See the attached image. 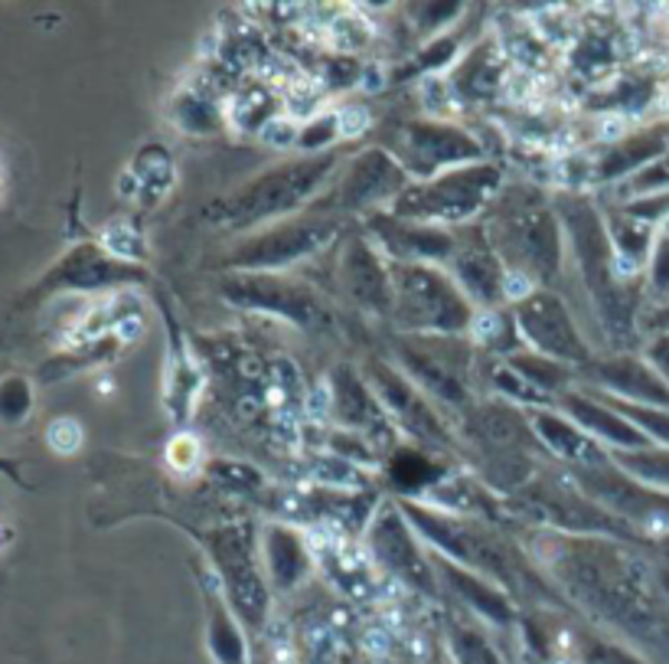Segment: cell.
I'll list each match as a JSON object with an SVG mask.
<instances>
[{"label": "cell", "instance_id": "1", "mask_svg": "<svg viewBox=\"0 0 669 664\" xmlns=\"http://www.w3.org/2000/svg\"><path fill=\"white\" fill-rule=\"evenodd\" d=\"M529 553L539 560V573L591 618L633 638H657L667 632L643 566L608 537L539 531L529 541Z\"/></svg>", "mask_w": 669, "mask_h": 664}, {"label": "cell", "instance_id": "2", "mask_svg": "<svg viewBox=\"0 0 669 664\" xmlns=\"http://www.w3.org/2000/svg\"><path fill=\"white\" fill-rule=\"evenodd\" d=\"M484 233L506 272L529 275L539 289H553L565 275V230L556 203L529 183H509L490 203Z\"/></svg>", "mask_w": 669, "mask_h": 664}, {"label": "cell", "instance_id": "3", "mask_svg": "<svg viewBox=\"0 0 669 664\" xmlns=\"http://www.w3.org/2000/svg\"><path fill=\"white\" fill-rule=\"evenodd\" d=\"M556 210L565 230V249L571 255L581 289L591 299L601 331L617 344H627L637 328V308L627 282L617 279L608 220L595 210V203L585 193L571 190L558 197Z\"/></svg>", "mask_w": 669, "mask_h": 664}, {"label": "cell", "instance_id": "4", "mask_svg": "<svg viewBox=\"0 0 669 664\" xmlns=\"http://www.w3.org/2000/svg\"><path fill=\"white\" fill-rule=\"evenodd\" d=\"M334 174H339L336 151L291 158L278 168H268L245 187L232 190L220 203H213L210 220L232 233L275 227L281 220H291L294 213H301L307 203H317L334 183Z\"/></svg>", "mask_w": 669, "mask_h": 664}, {"label": "cell", "instance_id": "5", "mask_svg": "<svg viewBox=\"0 0 669 664\" xmlns=\"http://www.w3.org/2000/svg\"><path fill=\"white\" fill-rule=\"evenodd\" d=\"M392 314L398 331L415 338H467L477 308L442 265L389 262Z\"/></svg>", "mask_w": 669, "mask_h": 664}, {"label": "cell", "instance_id": "6", "mask_svg": "<svg viewBox=\"0 0 669 664\" xmlns=\"http://www.w3.org/2000/svg\"><path fill=\"white\" fill-rule=\"evenodd\" d=\"M503 187L500 168L494 161H477L445 171L432 181H412L392 200L386 213L408 223L460 230L474 227L477 217H487Z\"/></svg>", "mask_w": 669, "mask_h": 664}, {"label": "cell", "instance_id": "7", "mask_svg": "<svg viewBox=\"0 0 669 664\" xmlns=\"http://www.w3.org/2000/svg\"><path fill=\"white\" fill-rule=\"evenodd\" d=\"M519 521L536 524L539 531H556L568 537H608V541H630L633 527L614 517L601 504H595L568 472H539L526 487L503 501Z\"/></svg>", "mask_w": 669, "mask_h": 664}, {"label": "cell", "instance_id": "8", "mask_svg": "<svg viewBox=\"0 0 669 664\" xmlns=\"http://www.w3.org/2000/svg\"><path fill=\"white\" fill-rule=\"evenodd\" d=\"M343 223L327 213H307V217H291L275 227L259 230L255 237H245L232 252L229 265L232 272H272L281 275V269H291L297 262H311L334 249Z\"/></svg>", "mask_w": 669, "mask_h": 664}, {"label": "cell", "instance_id": "9", "mask_svg": "<svg viewBox=\"0 0 669 664\" xmlns=\"http://www.w3.org/2000/svg\"><path fill=\"white\" fill-rule=\"evenodd\" d=\"M220 292L229 304L249 308L259 314H275L281 321L307 331V334H331L336 331L334 308L311 285L272 275V272H232L220 282Z\"/></svg>", "mask_w": 669, "mask_h": 664}, {"label": "cell", "instance_id": "10", "mask_svg": "<svg viewBox=\"0 0 669 664\" xmlns=\"http://www.w3.org/2000/svg\"><path fill=\"white\" fill-rule=\"evenodd\" d=\"M366 553L376 563V570L383 576L395 580L398 586L422 593L428 600L442 596V580L435 573L432 553L422 550V537L412 531V524L405 521L402 507H379L369 531L363 534Z\"/></svg>", "mask_w": 669, "mask_h": 664}, {"label": "cell", "instance_id": "11", "mask_svg": "<svg viewBox=\"0 0 669 664\" xmlns=\"http://www.w3.org/2000/svg\"><path fill=\"white\" fill-rule=\"evenodd\" d=\"M392 158L405 168V174L412 181H432L454 168L487 161V148L474 131H467L460 124L425 119L408 121L398 131Z\"/></svg>", "mask_w": 669, "mask_h": 664}, {"label": "cell", "instance_id": "12", "mask_svg": "<svg viewBox=\"0 0 669 664\" xmlns=\"http://www.w3.org/2000/svg\"><path fill=\"white\" fill-rule=\"evenodd\" d=\"M513 318H516L526 351L543 354L549 361L568 363L575 370H585L595 361V351H591L575 311L553 289H539L526 302L513 304Z\"/></svg>", "mask_w": 669, "mask_h": 664}, {"label": "cell", "instance_id": "13", "mask_svg": "<svg viewBox=\"0 0 669 664\" xmlns=\"http://www.w3.org/2000/svg\"><path fill=\"white\" fill-rule=\"evenodd\" d=\"M408 183L412 178L392 158V151L369 148V151H359L349 158V164L327 187V193L314 203V210L336 217V220L346 213H373V210L389 207Z\"/></svg>", "mask_w": 669, "mask_h": 664}, {"label": "cell", "instance_id": "14", "mask_svg": "<svg viewBox=\"0 0 669 664\" xmlns=\"http://www.w3.org/2000/svg\"><path fill=\"white\" fill-rule=\"evenodd\" d=\"M373 393L379 396V403L386 406L389 420L395 429L408 439L418 442V449H438L450 452L457 445V439L450 435V423L442 416V410L392 363L373 361L366 373Z\"/></svg>", "mask_w": 669, "mask_h": 664}, {"label": "cell", "instance_id": "15", "mask_svg": "<svg viewBox=\"0 0 669 664\" xmlns=\"http://www.w3.org/2000/svg\"><path fill=\"white\" fill-rule=\"evenodd\" d=\"M460 439L464 449L474 452V459L484 455H533L543 452L533 420L526 410L506 403V400H474L460 416Z\"/></svg>", "mask_w": 669, "mask_h": 664}, {"label": "cell", "instance_id": "16", "mask_svg": "<svg viewBox=\"0 0 669 664\" xmlns=\"http://www.w3.org/2000/svg\"><path fill=\"white\" fill-rule=\"evenodd\" d=\"M565 472L595 504L611 511L614 517H620L633 531L653 527V524H669V494L633 482L614 462L595 465V469H565Z\"/></svg>", "mask_w": 669, "mask_h": 664}, {"label": "cell", "instance_id": "17", "mask_svg": "<svg viewBox=\"0 0 669 664\" xmlns=\"http://www.w3.org/2000/svg\"><path fill=\"white\" fill-rule=\"evenodd\" d=\"M210 544H213V556L220 563L225 593L232 600L239 622L249 632H265L268 583L259 573V563H255V553H252V537L242 534L239 527H225V531H216L210 537Z\"/></svg>", "mask_w": 669, "mask_h": 664}, {"label": "cell", "instance_id": "18", "mask_svg": "<svg viewBox=\"0 0 669 664\" xmlns=\"http://www.w3.org/2000/svg\"><path fill=\"white\" fill-rule=\"evenodd\" d=\"M442 269L477 311L506 304V265L494 252L484 227H460L457 245Z\"/></svg>", "mask_w": 669, "mask_h": 664}, {"label": "cell", "instance_id": "19", "mask_svg": "<svg viewBox=\"0 0 669 664\" xmlns=\"http://www.w3.org/2000/svg\"><path fill=\"white\" fill-rule=\"evenodd\" d=\"M334 285L356 308L376 318L392 314L389 262L366 237H349L343 242L334 262Z\"/></svg>", "mask_w": 669, "mask_h": 664}, {"label": "cell", "instance_id": "20", "mask_svg": "<svg viewBox=\"0 0 669 664\" xmlns=\"http://www.w3.org/2000/svg\"><path fill=\"white\" fill-rule=\"evenodd\" d=\"M331 390H334V420L339 423V429L363 435L376 452L395 449V439L402 432L395 429L386 406L379 403V396L373 393L366 376H359L353 366L343 363L334 373Z\"/></svg>", "mask_w": 669, "mask_h": 664}, {"label": "cell", "instance_id": "21", "mask_svg": "<svg viewBox=\"0 0 669 664\" xmlns=\"http://www.w3.org/2000/svg\"><path fill=\"white\" fill-rule=\"evenodd\" d=\"M601 393L620 403H637V406H657L669 410V383L657 376V370L643 358L630 354H614V358H595L581 370Z\"/></svg>", "mask_w": 669, "mask_h": 664}, {"label": "cell", "instance_id": "22", "mask_svg": "<svg viewBox=\"0 0 669 664\" xmlns=\"http://www.w3.org/2000/svg\"><path fill=\"white\" fill-rule=\"evenodd\" d=\"M558 406L568 420L575 425H581L598 445H605L608 452H640V449H650L653 442L630 423L624 420L617 410H614L608 400H601L595 390H571L565 393L561 400H556Z\"/></svg>", "mask_w": 669, "mask_h": 664}, {"label": "cell", "instance_id": "23", "mask_svg": "<svg viewBox=\"0 0 669 664\" xmlns=\"http://www.w3.org/2000/svg\"><path fill=\"white\" fill-rule=\"evenodd\" d=\"M509 76H513V66L503 57L494 33L474 43L464 57H457L454 69L447 72L460 105H490L494 99H503Z\"/></svg>", "mask_w": 669, "mask_h": 664}, {"label": "cell", "instance_id": "24", "mask_svg": "<svg viewBox=\"0 0 669 664\" xmlns=\"http://www.w3.org/2000/svg\"><path fill=\"white\" fill-rule=\"evenodd\" d=\"M533 432L543 445L546 455H553L565 469H595L611 462V452L605 445H598L581 425H575L556 406H543L529 413Z\"/></svg>", "mask_w": 669, "mask_h": 664}, {"label": "cell", "instance_id": "25", "mask_svg": "<svg viewBox=\"0 0 669 664\" xmlns=\"http://www.w3.org/2000/svg\"><path fill=\"white\" fill-rule=\"evenodd\" d=\"M432 563H435L438 580L447 583V590H450L454 596H460L464 605H467L474 615H480V618H487V622H494V625H500V628H509V625L516 622L513 600L503 593L497 583H490V580H484V576H477V573H470V570L457 566V563H450V560L438 556V553H432Z\"/></svg>", "mask_w": 669, "mask_h": 664}, {"label": "cell", "instance_id": "26", "mask_svg": "<svg viewBox=\"0 0 669 664\" xmlns=\"http://www.w3.org/2000/svg\"><path fill=\"white\" fill-rule=\"evenodd\" d=\"M265 560H268V576L278 590H294L307 580L311 566H314V553L307 537H301L297 531L272 524L265 531Z\"/></svg>", "mask_w": 669, "mask_h": 664}, {"label": "cell", "instance_id": "27", "mask_svg": "<svg viewBox=\"0 0 669 664\" xmlns=\"http://www.w3.org/2000/svg\"><path fill=\"white\" fill-rule=\"evenodd\" d=\"M663 148L667 141L660 134H633V138H624L611 144L605 151V158H598L591 164V181L598 183H614L624 181V178H633L640 174L647 164H653L657 158H663Z\"/></svg>", "mask_w": 669, "mask_h": 664}, {"label": "cell", "instance_id": "28", "mask_svg": "<svg viewBox=\"0 0 669 664\" xmlns=\"http://www.w3.org/2000/svg\"><path fill=\"white\" fill-rule=\"evenodd\" d=\"M506 363H509L526 383H533L543 396H549L553 403L561 400L565 393H571V390H575V380H578V370H575V366L549 361V358L533 354V351H519V354H513Z\"/></svg>", "mask_w": 669, "mask_h": 664}, {"label": "cell", "instance_id": "29", "mask_svg": "<svg viewBox=\"0 0 669 664\" xmlns=\"http://www.w3.org/2000/svg\"><path fill=\"white\" fill-rule=\"evenodd\" d=\"M611 462L624 475H630L633 482L669 494V449L650 445V449H640V452H614Z\"/></svg>", "mask_w": 669, "mask_h": 664}, {"label": "cell", "instance_id": "30", "mask_svg": "<svg viewBox=\"0 0 669 664\" xmlns=\"http://www.w3.org/2000/svg\"><path fill=\"white\" fill-rule=\"evenodd\" d=\"M223 121V105L210 89H193L186 85L180 102H176V124H183L190 134H210Z\"/></svg>", "mask_w": 669, "mask_h": 664}, {"label": "cell", "instance_id": "31", "mask_svg": "<svg viewBox=\"0 0 669 664\" xmlns=\"http://www.w3.org/2000/svg\"><path fill=\"white\" fill-rule=\"evenodd\" d=\"M447 642H450V655L457 658V664H503L490 638L470 625H450Z\"/></svg>", "mask_w": 669, "mask_h": 664}, {"label": "cell", "instance_id": "32", "mask_svg": "<svg viewBox=\"0 0 669 664\" xmlns=\"http://www.w3.org/2000/svg\"><path fill=\"white\" fill-rule=\"evenodd\" d=\"M601 396V393H598ZM601 400H608L614 410L624 416V420H630V423L637 425L653 445H660V449H669V410H657V406H637V403H620V400H611V396H601Z\"/></svg>", "mask_w": 669, "mask_h": 664}, {"label": "cell", "instance_id": "33", "mask_svg": "<svg viewBox=\"0 0 669 664\" xmlns=\"http://www.w3.org/2000/svg\"><path fill=\"white\" fill-rule=\"evenodd\" d=\"M647 282H650V292L657 299H669V217L653 240V252L647 262Z\"/></svg>", "mask_w": 669, "mask_h": 664}, {"label": "cell", "instance_id": "34", "mask_svg": "<svg viewBox=\"0 0 669 664\" xmlns=\"http://www.w3.org/2000/svg\"><path fill=\"white\" fill-rule=\"evenodd\" d=\"M578 662L581 664H643L637 655L624 652L620 645H614L608 638L598 635H585L578 645Z\"/></svg>", "mask_w": 669, "mask_h": 664}, {"label": "cell", "instance_id": "35", "mask_svg": "<svg viewBox=\"0 0 669 664\" xmlns=\"http://www.w3.org/2000/svg\"><path fill=\"white\" fill-rule=\"evenodd\" d=\"M630 183H633V190H630L633 200H640V197H657V193L669 190V154L657 158L653 164H647L640 174L630 178Z\"/></svg>", "mask_w": 669, "mask_h": 664}, {"label": "cell", "instance_id": "36", "mask_svg": "<svg viewBox=\"0 0 669 664\" xmlns=\"http://www.w3.org/2000/svg\"><path fill=\"white\" fill-rule=\"evenodd\" d=\"M334 115H336V134H339V141L359 138V134H366L369 124H373L369 109L359 105V102H346V105H339V109H334Z\"/></svg>", "mask_w": 669, "mask_h": 664}, {"label": "cell", "instance_id": "37", "mask_svg": "<svg viewBox=\"0 0 669 664\" xmlns=\"http://www.w3.org/2000/svg\"><path fill=\"white\" fill-rule=\"evenodd\" d=\"M47 445H50L57 455H72V452H79V445H82V425L75 423V420H69V416L53 420V423L47 425Z\"/></svg>", "mask_w": 669, "mask_h": 664}, {"label": "cell", "instance_id": "38", "mask_svg": "<svg viewBox=\"0 0 669 664\" xmlns=\"http://www.w3.org/2000/svg\"><path fill=\"white\" fill-rule=\"evenodd\" d=\"M297 138H301V124L291 121L287 115L272 119L259 131V141L268 144V148H278V151H284V148H297Z\"/></svg>", "mask_w": 669, "mask_h": 664}, {"label": "cell", "instance_id": "39", "mask_svg": "<svg viewBox=\"0 0 669 664\" xmlns=\"http://www.w3.org/2000/svg\"><path fill=\"white\" fill-rule=\"evenodd\" d=\"M643 361L657 370L660 380L669 383V334H653L643 348Z\"/></svg>", "mask_w": 669, "mask_h": 664}, {"label": "cell", "instance_id": "40", "mask_svg": "<svg viewBox=\"0 0 669 664\" xmlns=\"http://www.w3.org/2000/svg\"><path fill=\"white\" fill-rule=\"evenodd\" d=\"M200 442L193 439V435H176L173 442H170V462L176 465V469H193L196 462H200Z\"/></svg>", "mask_w": 669, "mask_h": 664}, {"label": "cell", "instance_id": "41", "mask_svg": "<svg viewBox=\"0 0 669 664\" xmlns=\"http://www.w3.org/2000/svg\"><path fill=\"white\" fill-rule=\"evenodd\" d=\"M359 645H363L366 655H373V658H386V655L392 652V628L389 625H373V628H366Z\"/></svg>", "mask_w": 669, "mask_h": 664}, {"label": "cell", "instance_id": "42", "mask_svg": "<svg viewBox=\"0 0 669 664\" xmlns=\"http://www.w3.org/2000/svg\"><path fill=\"white\" fill-rule=\"evenodd\" d=\"M647 324H650V328H653L657 334H669V304H667V308H660V311H657V314H653V318H650Z\"/></svg>", "mask_w": 669, "mask_h": 664}, {"label": "cell", "instance_id": "43", "mask_svg": "<svg viewBox=\"0 0 669 664\" xmlns=\"http://www.w3.org/2000/svg\"><path fill=\"white\" fill-rule=\"evenodd\" d=\"M3 190H7V174H3V161H0V200H3Z\"/></svg>", "mask_w": 669, "mask_h": 664}, {"label": "cell", "instance_id": "44", "mask_svg": "<svg viewBox=\"0 0 669 664\" xmlns=\"http://www.w3.org/2000/svg\"><path fill=\"white\" fill-rule=\"evenodd\" d=\"M660 583H663V593L669 596V573H663V580H660Z\"/></svg>", "mask_w": 669, "mask_h": 664}]
</instances>
